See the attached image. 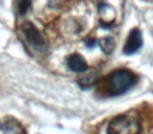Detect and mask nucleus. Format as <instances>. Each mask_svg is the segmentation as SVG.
<instances>
[{
	"mask_svg": "<svg viewBox=\"0 0 153 134\" xmlns=\"http://www.w3.org/2000/svg\"><path fill=\"white\" fill-rule=\"evenodd\" d=\"M136 78L132 71L117 69L111 73L106 79V90L110 96H120L127 92L135 84Z\"/></svg>",
	"mask_w": 153,
	"mask_h": 134,
	"instance_id": "obj_1",
	"label": "nucleus"
},
{
	"mask_svg": "<svg viewBox=\"0 0 153 134\" xmlns=\"http://www.w3.org/2000/svg\"><path fill=\"white\" fill-rule=\"evenodd\" d=\"M140 123L135 116L120 115L109 123L107 134H140Z\"/></svg>",
	"mask_w": 153,
	"mask_h": 134,
	"instance_id": "obj_2",
	"label": "nucleus"
},
{
	"mask_svg": "<svg viewBox=\"0 0 153 134\" xmlns=\"http://www.w3.org/2000/svg\"><path fill=\"white\" fill-rule=\"evenodd\" d=\"M21 32L24 38L32 46L36 48H42L44 46V39L38 30L30 22H25L22 24Z\"/></svg>",
	"mask_w": 153,
	"mask_h": 134,
	"instance_id": "obj_3",
	"label": "nucleus"
},
{
	"mask_svg": "<svg viewBox=\"0 0 153 134\" xmlns=\"http://www.w3.org/2000/svg\"><path fill=\"white\" fill-rule=\"evenodd\" d=\"M142 34L137 28H134L130 32L129 36L126 40L125 46H124V53H127V55H132L142 47Z\"/></svg>",
	"mask_w": 153,
	"mask_h": 134,
	"instance_id": "obj_4",
	"label": "nucleus"
},
{
	"mask_svg": "<svg viewBox=\"0 0 153 134\" xmlns=\"http://www.w3.org/2000/svg\"><path fill=\"white\" fill-rule=\"evenodd\" d=\"M67 65L70 70L74 71V73H84L88 68V65L84 60V58L82 56L78 55V53L71 55L68 58Z\"/></svg>",
	"mask_w": 153,
	"mask_h": 134,
	"instance_id": "obj_5",
	"label": "nucleus"
},
{
	"mask_svg": "<svg viewBox=\"0 0 153 134\" xmlns=\"http://www.w3.org/2000/svg\"><path fill=\"white\" fill-rule=\"evenodd\" d=\"M100 45L105 53H111L115 47V44L111 38H103L100 41Z\"/></svg>",
	"mask_w": 153,
	"mask_h": 134,
	"instance_id": "obj_6",
	"label": "nucleus"
},
{
	"mask_svg": "<svg viewBox=\"0 0 153 134\" xmlns=\"http://www.w3.org/2000/svg\"><path fill=\"white\" fill-rule=\"evenodd\" d=\"M30 7V1L28 0H19L18 3V12L20 14H25Z\"/></svg>",
	"mask_w": 153,
	"mask_h": 134,
	"instance_id": "obj_7",
	"label": "nucleus"
}]
</instances>
